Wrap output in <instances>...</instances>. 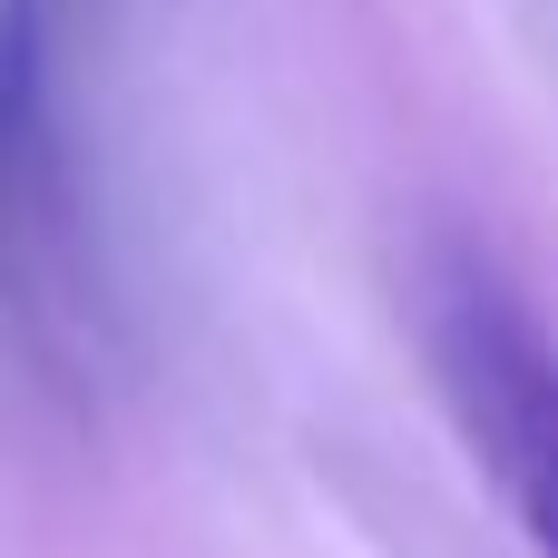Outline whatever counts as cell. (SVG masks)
Listing matches in <instances>:
<instances>
[{
    "label": "cell",
    "mask_w": 558,
    "mask_h": 558,
    "mask_svg": "<svg viewBox=\"0 0 558 558\" xmlns=\"http://www.w3.org/2000/svg\"><path fill=\"white\" fill-rule=\"evenodd\" d=\"M422 353L451 402L461 451L520 520V539L558 558V343L530 294L490 255H441L422 275Z\"/></svg>",
    "instance_id": "cell-1"
},
{
    "label": "cell",
    "mask_w": 558,
    "mask_h": 558,
    "mask_svg": "<svg viewBox=\"0 0 558 558\" xmlns=\"http://www.w3.org/2000/svg\"><path fill=\"white\" fill-rule=\"evenodd\" d=\"M78 196H69V147L49 108V0H0V314L29 333H59L78 265Z\"/></svg>",
    "instance_id": "cell-2"
}]
</instances>
